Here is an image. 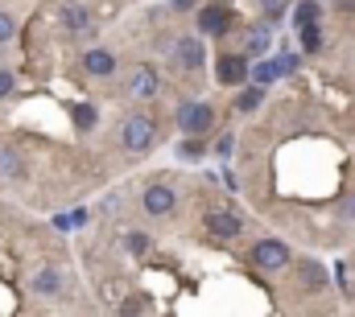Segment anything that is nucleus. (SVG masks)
<instances>
[{"label": "nucleus", "instance_id": "nucleus-8", "mask_svg": "<svg viewBox=\"0 0 355 317\" xmlns=\"http://www.w3.org/2000/svg\"><path fill=\"white\" fill-rule=\"evenodd\" d=\"M141 202H145V210H149V215H157V219H161V215H170V210L178 206V194H174L170 186H149V190L141 194Z\"/></svg>", "mask_w": 355, "mask_h": 317}, {"label": "nucleus", "instance_id": "nucleus-26", "mask_svg": "<svg viewBox=\"0 0 355 317\" xmlns=\"http://www.w3.org/2000/svg\"><path fill=\"white\" fill-rule=\"evenodd\" d=\"M170 4H174V8H182V12H186V8H194V0H170Z\"/></svg>", "mask_w": 355, "mask_h": 317}, {"label": "nucleus", "instance_id": "nucleus-7", "mask_svg": "<svg viewBox=\"0 0 355 317\" xmlns=\"http://www.w3.org/2000/svg\"><path fill=\"white\" fill-rule=\"evenodd\" d=\"M124 95H128V99H153V95H157V70H153V66H136V70L128 74Z\"/></svg>", "mask_w": 355, "mask_h": 317}, {"label": "nucleus", "instance_id": "nucleus-27", "mask_svg": "<svg viewBox=\"0 0 355 317\" xmlns=\"http://www.w3.org/2000/svg\"><path fill=\"white\" fill-rule=\"evenodd\" d=\"M343 219H355V198L347 202V206H343Z\"/></svg>", "mask_w": 355, "mask_h": 317}, {"label": "nucleus", "instance_id": "nucleus-2", "mask_svg": "<svg viewBox=\"0 0 355 317\" xmlns=\"http://www.w3.org/2000/svg\"><path fill=\"white\" fill-rule=\"evenodd\" d=\"M248 74H252L248 54H223V58H215V78H219L223 87H244Z\"/></svg>", "mask_w": 355, "mask_h": 317}, {"label": "nucleus", "instance_id": "nucleus-4", "mask_svg": "<svg viewBox=\"0 0 355 317\" xmlns=\"http://www.w3.org/2000/svg\"><path fill=\"white\" fill-rule=\"evenodd\" d=\"M153 128H157V124H153L149 116H128V120H124V149H128V153H145V149L153 144Z\"/></svg>", "mask_w": 355, "mask_h": 317}, {"label": "nucleus", "instance_id": "nucleus-9", "mask_svg": "<svg viewBox=\"0 0 355 317\" xmlns=\"http://www.w3.org/2000/svg\"><path fill=\"white\" fill-rule=\"evenodd\" d=\"M207 231H211L215 239H236V235L244 231V223H240L232 210H211V215H207Z\"/></svg>", "mask_w": 355, "mask_h": 317}, {"label": "nucleus", "instance_id": "nucleus-12", "mask_svg": "<svg viewBox=\"0 0 355 317\" xmlns=\"http://www.w3.org/2000/svg\"><path fill=\"white\" fill-rule=\"evenodd\" d=\"M33 293H37V297H58V293H62V276H58V268H41V272L33 276Z\"/></svg>", "mask_w": 355, "mask_h": 317}, {"label": "nucleus", "instance_id": "nucleus-3", "mask_svg": "<svg viewBox=\"0 0 355 317\" xmlns=\"http://www.w3.org/2000/svg\"><path fill=\"white\" fill-rule=\"evenodd\" d=\"M252 264L265 268V272L285 268V264H290V243H281V239H261V243L252 248Z\"/></svg>", "mask_w": 355, "mask_h": 317}, {"label": "nucleus", "instance_id": "nucleus-17", "mask_svg": "<svg viewBox=\"0 0 355 317\" xmlns=\"http://www.w3.org/2000/svg\"><path fill=\"white\" fill-rule=\"evenodd\" d=\"M87 223V210H74V215H58L54 219V231H70V227H83Z\"/></svg>", "mask_w": 355, "mask_h": 317}, {"label": "nucleus", "instance_id": "nucleus-14", "mask_svg": "<svg viewBox=\"0 0 355 317\" xmlns=\"http://www.w3.org/2000/svg\"><path fill=\"white\" fill-rule=\"evenodd\" d=\"M261 99H265V87H261V83H252V87H244V91L236 95V111H256V107H261Z\"/></svg>", "mask_w": 355, "mask_h": 317}, {"label": "nucleus", "instance_id": "nucleus-19", "mask_svg": "<svg viewBox=\"0 0 355 317\" xmlns=\"http://www.w3.org/2000/svg\"><path fill=\"white\" fill-rule=\"evenodd\" d=\"M302 276H306V285H318V289L327 285V272H323V264H306V268H302Z\"/></svg>", "mask_w": 355, "mask_h": 317}, {"label": "nucleus", "instance_id": "nucleus-10", "mask_svg": "<svg viewBox=\"0 0 355 317\" xmlns=\"http://www.w3.org/2000/svg\"><path fill=\"white\" fill-rule=\"evenodd\" d=\"M83 70H87L91 78H112V74H116V54H108V50H87V54H83Z\"/></svg>", "mask_w": 355, "mask_h": 317}, {"label": "nucleus", "instance_id": "nucleus-21", "mask_svg": "<svg viewBox=\"0 0 355 317\" xmlns=\"http://www.w3.org/2000/svg\"><path fill=\"white\" fill-rule=\"evenodd\" d=\"M256 4H261V12H265V17H281V12L290 8V0H256Z\"/></svg>", "mask_w": 355, "mask_h": 317}, {"label": "nucleus", "instance_id": "nucleus-20", "mask_svg": "<svg viewBox=\"0 0 355 317\" xmlns=\"http://www.w3.org/2000/svg\"><path fill=\"white\" fill-rule=\"evenodd\" d=\"M12 33H17L12 12H0V45H8V41H12Z\"/></svg>", "mask_w": 355, "mask_h": 317}, {"label": "nucleus", "instance_id": "nucleus-22", "mask_svg": "<svg viewBox=\"0 0 355 317\" xmlns=\"http://www.w3.org/2000/svg\"><path fill=\"white\" fill-rule=\"evenodd\" d=\"M302 45L306 50H318V21L314 25H302Z\"/></svg>", "mask_w": 355, "mask_h": 317}, {"label": "nucleus", "instance_id": "nucleus-28", "mask_svg": "<svg viewBox=\"0 0 355 317\" xmlns=\"http://www.w3.org/2000/svg\"><path fill=\"white\" fill-rule=\"evenodd\" d=\"M335 4H339V8H355V0H335Z\"/></svg>", "mask_w": 355, "mask_h": 317}, {"label": "nucleus", "instance_id": "nucleus-13", "mask_svg": "<svg viewBox=\"0 0 355 317\" xmlns=\"http://www.w3.org/2000/svg\"><path fill=\"white\" fill-rule=\"evenodd\" d=\"M62 25H66L70 33H91V29H87V8H83V4H62Z\"/></svg>", "mask_w": 355, "mask_h": 317}, {"label": "nucleus", "instance_id": "nucleus-23", "mask_svg": "<svg viewBox=\"0 0 355 317\" xmlns=\"http://www.w3.org/2000/svg\"><path fill=\"white\" fill-rule=\"evenodd\" d=\"M12 91H17V74H12V70H0V99L12 95Z\"/></svg>", "mask_w": 355, "mask_h": 317}, {"label": "nucleus", "instance_id": "nucleus-5", "mask_svg": "<svg viewBox=\"0 0 355 317\" xmlns=\"http://www.w3.org/2000/svg\"><path fill=\"white\" fill-rule=\"evenodd\" d=\"M199 29L211 33V37H223V33L232 29V8L219 4V0H211L207 8H199Z\"/></svg>", "mask_w": 355, "mask_h": 317}, {"label": "nucleus", "instance_id": "nucleus-11", "mask_svg": "<svg viewBox=\"0 0 355 317\" xmlns=\"http://www.w3.org/2000/svg\"><path fill=\"white\" fill-rule=\"evenodd\" d=\"M269 41H273V29H269V25H252L248 37H244V54H248V58H261V54L269 50Z\"/></svg>", "mask_w": 355, "mask_h": 317}, {"label": "nucleus", "instance_id": "nucleus-15", "mask_svg": "<svg viewBox=\"0 0 355 317\" xmlns=\"http://www.w3.org/2000/svg\"><path fill=\"white\" fill-rule=\"evenodd\" d=\"M21 177V157L12 149H0V182H17Z\"/></svg>", "mask_w": 355, "mask_h": 317}, {"label": "nucleus", "instance_id": "nucleus-18", "mask_svg": "<svg viewBox=\"0 0 355 317\" xmlns=\"http://www.w3.org/2000/svg\"><path fill=\"white\" fill-rule=\"evenodd\" d=\"M314 21H318V4H314V0H302V4H298V29H302V25H314Z\"/></svg>", "mask_w": 355, "mask_h": 317}, {"label": "nucleus", "instance_id": "nucleus-6", "mask_svg": "<svg viewBox=\"0 0 355 317\" xmlns=\"http://www.w3.org/2000/svg\"><path fill=\"white\" fill-rule=\"evenodd\" d=\"M170 54H174V62H178L182 70H199V66L207 62V50H203L199 37H178V41L170 45Z\"/></svg>", "mask_w": 355, "mask_h": 317}, {"label": "nucleus", "instance_id": "nucleus-1", "mask_svg": "<svg viewBox=\"0 0 355 317\" xmlns=\"http://www.w3.org/2000/svg\"><path fill=\"white\" fill-rule=\"evenodd\" d=\"M211 124H215V107L211 103H182L178 107V128L186 132V136H203V132H211Z\"/></svg>", "mask_w": 355, "mask_h": 317}, {"label": "nucleus", "instance_id": "nucleus-16", "mask_svg": "<svg viewBox=\"0 0 355 317\" xmlns=\"http://www.w3.org/2000/svg\"><path fill=\"white\" fill-rule=\"evenodd\" d=\"M95 120H99V111H95L91 103H79V107H74V124H79L83 132H87V128H95Z\"/></svg>", "mask_w": 355, "mask_h": 317}, {"label": "nucleus", "instance_id": "nucleus-24", "mask_svg": "<svg viewBox=\"0 0 355 317\" xmlns=\"http://www.w3.org/2000/svg\"><path fill=\"white\" fill-rule=\"evenodd\" d=\"M128 252L145 256V252H149V239H145V235H128Z\"/></svg>", "mask_w": 355, "mask_h": 317}, {"label": "nucleus", "instance_id": "nucleus-25", "mask_svg": "<svg viewBox=\"0 0 355 317\" xmlns=\"http://www.w3.org/2000/svg\"><path fill=\"white\" fill-rule=\"evenodd\" d=\"M199 153H203V144H199V140H186V144L178 149V157H199Z\"/></svg>", "mask_w": 355, "mask_h": 317}]
</instances>
